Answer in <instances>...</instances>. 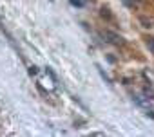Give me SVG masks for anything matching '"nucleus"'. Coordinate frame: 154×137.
<instances>
[{
    "mask_svg": "<svg viewBox=\"0 0 154 137\" xmlns=\"http://www.w3.org/2000/svg\"><path fill=\"white\" fill-rule=\"evenodd\" d=\"M38 85L42 87V89H45V90H54L56 89V80H54V76H53V72L51 71H45V72H38Z\"/></svg>",
    "mask_w": 154,
    "mask_h": 137,
    "instance_id": "nucleus-1",
    "label": "nucleus"
},
{
    "mask_svg": "<svg viewBox=\"0 0 154 137\" xmlns=\"http://www.w3.org/2000/svg\"><path fill=\"white\" fill-rule=\"evenodd\" d=\"M147 47H149V51L154 54V38H150V40L147 42Z\"/></svg>",
    "mask_w": 154,
    "mask_h": 137,
    "instance_id": "nucleus-5",
    "label": "nucleus"
},
{
    "mask_svg": "<svg viewBox=\"0 0 154 137\" xmlns=\"http://www.w3.org/2000/svg\"><path fill=\"white\" fill-rule=\"evenodd\" d=\"M72 6H78V7H84L85 6V0H71Z\"/></svg>",
    "mask_w": 154,
    "mask_h": 137,
    "instance_id": "nucleus-4",
    "label": "nucleus"
},
{
    "mask_svg": "<svg viewBox=\"0 0 154 137\" xmlns=\"http://www.w3.org/2000/svg\"><path fill=\"white\" fill-rule=\"evenodd\" d=\"M132 99L145 110V114L147 115H150V117H154V106H152V101L154 99H150L149 96H145V94H134L132 96Z\"/></svg>",
    "mask_w": 154,
    "mask_h": 137,
    "instance_id": "nucleus-2",
    "label": "nucleus"
},
{
    "mask_svg": "<svg viewBox=\"0 0 154 137\" xmlns=\"http://www.w3.org/2000/svg\"><path fill=\"white\" fill-rule=\"evenodd\" d=\"M102 36H103V38H109L107 42H111V43H116V45H120V43L123 42V38H122V36H118V34H114V33H109V31H105Z\"/></svg>",
    "mask_w": 154,
    "mask_h": 137,
    "instance_id": "nucleus-3",
    "label": "nucleus"
},
{
    "mask_svg": "<svg viewBox=\"0 0 154 137\" xmlns=\"http://www.w3.org/2000/svg\"><path fill=\"white\" fill-rule=\"evenodd\" d=\"M129 2H136V0H129Z\"/></svg>",
    "mask_w": 154,
    "mask_h": 137,
    "instance_id": "nucleus-6",
    "label": "nucleus"
}]
</instances>
